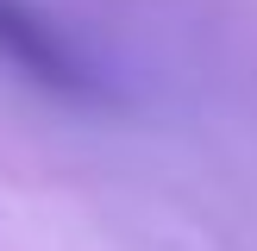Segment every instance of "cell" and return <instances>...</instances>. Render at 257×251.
<instances>
[{
  "instance_id": "1",
  "label": "cell",
  "mask_w": 257,
  "mask_h": 251,
  "mask_svg": "<svg viewBox=\"0 0 257 251\" xmlns=\"http://www.w3.org/2000/svg\"><path fill=\"white\" fill-rule=\"evenodd\" d=\"M0 63L25 75V82L50 88V94H69V100H100V75L88 69V57L32 7V0H0Z\"/></svg>"
}]
</instances>
